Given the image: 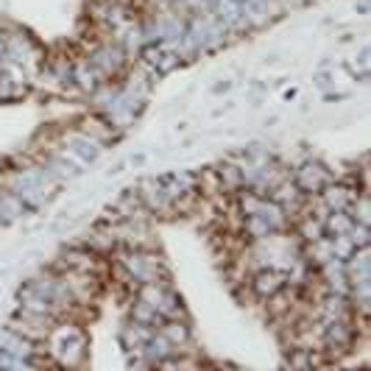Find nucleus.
Returning a JSON list of instances; mask_svg holds the SVG:
<instances>
[{
  "instance_id": "f257e3e1",
  "label": "nucleus",
  "mask_w": 371,
  "mask_h": 371,
  "mask_svg": "<svg viewBox=\"0 0 371 371\" xmlns=\"http://www.w3.org/2000/svg\"><path fill=\"white\" fill-rule=\"evenodd\" d=\"M165 338H171L174 344H182V341H185V338H187L185 327H176V324H174V327H168V332H165Z\"/></svg>"
}]
</instances>
